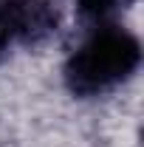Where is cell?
<instances>
[{
    "label": "cell",
    "mask_w": 144,
    "mask_h": 147,
    "mask_svg": "<svg viewBox=\"0 0 144 147\" xmlns=\"http://www.w3.org/2000/svg\"><path fill=\"white\" fill-rule=\"evenodd\" d=\"M141 65V42L116 23H99L65 59V88L79 99L110 93Z\"/></svg>",
    "instance_id": "obj_1"
},
{
    "label": "cell",
    "mask_w": 144,
    "mask_h": 147,
    "mask_svg": "<svg viewBox=\"0 0 144 147\" xmlns=\"http://www.w3.org/2000/svg\"><path fill=\"white\" fill-rule=\"evenodd\" d=\"M59 26L51 0H0V59L11 45H37Z\"/></svg>",
    "instance_id": "obj_2"
},
{
    "label": "cell",
    "mask_w": 144,
    "mask_h": 147,
    "mask_svg": "<svg viewBox=\"0 0 144 147\" xmlns=\"http://www.w3.org/2000/svg\"><path fill=\"white\" fill-rule=\"evenodd\" d=\"M119 3H122V0H76L79 11H82L85 17H90V20H99V23L108 17L110 11H116Z\"/></svg>",
    "instance_id": "obj_3"
}]
</instances>
